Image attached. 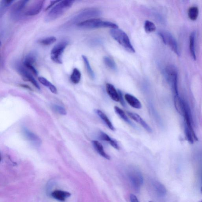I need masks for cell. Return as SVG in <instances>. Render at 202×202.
Returning a JSON list of instances; mask_svg holds the SVG:
<instances>
[{
	"instance_id": "cell-1",
	"label": "cell",
	"mask_w": 202,
	"mask_h": 202,
	"mask_svg": "<svg viewBox=\"0 0 202 202\" xmlns=\"http://www.w3.org/2000/svg\"><path fill=\"white\" fill-rule=\"evenodd\" d=\"M74 1L65 0L59 1L54 6L45 17V21L49 22L57 19L63 15L68 9L72 7Z\"/></svg>"
},
{
	"instance_id": "cell-2",
	"label": "cell",
	"mask_w": 202,
	"mask_h": 202,
	"mask_svg": "<svg viewBox=\"0 0 202 202\" xmlns=\"http://www.w3.org/2000/svg\"><path fill=\"white\" fill-rule=\"evenodd\" d=\"M110 33L113 39L127 51L131 53L135 52V50L132 45L128 36L125 32L118 28L112 29Z\"/></svg>"
},
{
	"instance_id": "cell-3",
	"label": "cell",
	"mask_w": 202,
	"mask_h": 202,
	"mask_svg": "<svg viewBox=\"0 0 202 202\" xmlns=\"http://www.w3.org/2000/svg\"><path fill=\"white\" fill-rule=\"evenodd\" d=\"M76 26L78 27L84 29H97L100 28H109L111 29L118 28V26L116 24L95 18L80 22L77 24Z\"/></svg>"
},
{
	"instance_id": "cell-4",
	"label": "cell",
	"mask_w": 202,
	"mask_h": 202,
	"mask_svg": "<svg viewBox=\"0 0 202 202\" xmlns=\"http://www.w3.org/2000/svg\"><path fill=\"white\" fill-rule=\"evenodd\" d=\"M165 73L166 77L171 84L175 95H179L178 90V73L176 67L173 65L167 66L165 69Z\"/></svg>"
},
{
	"instance_id": "cell-5",
	"label": "cell",
	"mask_w": 202,
	"mask_h": 202,
	"mask_svg": "<svg viewBox=\"0 0 202 202\" xmlns=\"http://www.w3.org/2000/svg\"><path fill=\"white\" fill-rule=\"evenodd\" d=\"M68 44L67 41H63L54 46L51 52V60L58 64H62L63 54Z\"/></svg>"
},
{
	"instance_id": "cell-6",
	"label": "cell",
	"mask_w": 202,
	"mask_h": 202,
	"mask_svg": "<svg viewBox=\"0 0 202 202\" xmlns=\"http://www.w3.org/2000/svg\"><path fill=\"white\" fill-rule=\"evenodd\" d=\"M29 1L23 0L18 1L12 7L11 10V16L12 19L15 21H19L24 14L25 8L27 6Z\"/></svg>"
},
{
	"instance_id": "cell-7",
	"label": "cell",
	"mask_w": 202,
	"mask_h": 202,
	"mask_svg": "<svg viewBox=\"0 0 202 202\" xmlns=\"http://www.w3.org/2000/svg\"><path fill=\"white\" fill-rule=\"evenodd\" d=\"M158 34L162 38L163 43L167 45L170 47L171 49L178 56H180V52L179 47L176 40L173 36L168 32L166 31H160Z\"/></svg>"
},
{
	"instance_id": "cell-8",
	"label": "cell",
	"mask_w": 202,
	"mask_h": 202,
	"mask_svg": "<svg viewBox=\"0 0 202 202\" xmlns=\"http://www.w3.org/2000/svg\"><path fill=\"white\" fill-rule=\"evenodd\" d=\"M101 12L99 10L95 8H88L84 9L77 15L75 16L73 20L74 21L75 23L76 22L81 21L83 22L86 20L92 19V18L101 15Z\"/></svg>"
},
{
	"instance_id": "cell-9",
	"label": "cell",
	"mask_w": 202,
	"mask_h": 202,
	"mask_svg": "<svg viewBox=\"0 0 202 202\" xmlns=\"http://www.w3.org/2000/svg\"><path fill=\"white\" fill-rule=\"evenodd\" d=\"M128 177L135 191L139 192L143 183V179L139 171L136 170H131L128 173Z\"/></svg>"
},
{
	"instance_id": "cell-10",
	"label": "cell",
	"mask_w": 202,
	"mask_h": 202,
	"mask_svg": "<svg viewBox=\"0 0 202 202\" xmlns=\"http://www.w3.org/2000/svg\"><path fill=\"white\" fill-rule=\"evenodd\" d=\"M24 67V66L22 65L20 63H16L15 65L16 70L21 76L23 77L24 79L31 82L38 89L40 90V87L37 82Z\"/></svg>"
},
{
	"instance_id": "cell-11",
	"label": "cell",
	"mask_w": 202,
	"mask_h": 202,
	"mask_svg": "<svg viewBox=\"0 0 202 202\" xmlns=\"http://www.w3.org/2000/svg\"><path fill=\"white\" fill-rule=\"evenodd\" d=\"M44 2L42 0L34 1L25 10L24 15L28 16L37 15L41 11Z\"/></svg>"
},
{
	"instance_id": "cell-12",
	"label": "cell",
	"mask_w": 202,
	"mask_h": 202,
	"mask_svg": "<svg viewBox=\"0 0 202 202\" xmlns=\"http://www.w3.org/2000/svg\"><path fill=\"white\" fill-rule=\"evenodd\" d=\"M174 104L176 109L178 113L183 116L188 105L180 97L179 95H175L174 98Z\"/></svg>"
},
{
	"instance_id": "cell-13",
	"label": "cell",
	"mask_w": 202,
	"mask_h": 202,
	"mask_svg": "<svg viewBox=\"0 0 202 202\" xmlns=\"http://www.w3.org/2000/svg\"><path fill=\"white\" fill-rule=\"evenodd\" d=\"M127 114L132 119L138 123L139 124L142 126V127L144 128L145 130L147 131L148 132L150 133L152 132V130L151 128L142 119L139 115L136 114V113H132V112H128Z\"/></svg>"
},
{
	"instance_id": "cell-14",
	"label": "cell",
	"mask_w": 202,
	"mask_h": 202,
	"mask_svg": "<svg viewBox=\"0 0 202 202\" xmlns=\"http://www.w3.org/2000/svg\"><path fill=\"white\" fill-rule=\"evenodd\" d=\"M71 195L70 193L60 190H56L51 193V196L53 198L61 202L65 201L66 199L69 197Z\"/></svg>"
},
{
	"instance_id": "cell-15",
	"label": "cell",
	"mask_w": 202,
	"mask_h": 202,
	"mask_svg": "<svg viewBox=\"0 0 202 202\" xmlns=\"http://www.w3.org/2000/svg\"><path fill=\"white\" fill-rule=\"evenodd\" d=\"M23 133L24 135L28 140L31 141L34 144L38 145L41 143V140L40 138L26 128L23 129Z\"/></svg>"
},
{
	"instance_id": "cell-16",
	"label": "cell",
	"mask_w": 202,
	"mask_h": 202,
	"mask_svg": "<svg viewBox=\"0 0 202 202\" xmlns=\"http://www.w3.org/2000/svg\"><path fill=\"white\" fill-rule=\"evenodd\" d=\"M125 98L128 104L135 109H140L142 108L140 101L135 96L128 94L125 95Z\"/></svg>"
},
{
	"instance_id": "cell-17",
	"label": "cell",
	"mask_w": 202,
	"mask_h": 202,
	"mask_svg": "<svg viewBox=\"0 0 202 202\" xmlns=\"http://www.w3.org/2000/svg\"><path fill=\"white\" fill-rule=\"evenodd\" d=\"M106 90L108 95L114 101H119V97L118 91L116 90L114 86L110 84H107Z\"/></svg>"
},
{
	"instance_id": "cell-18",
	"label": "cell",
	"mask_w": 202,
	"mask_h": 202,
	"mask_svg": "<svg viewBox=\"0 0 202 202\" xmlns=\"http://www.w3.org/2000/svg\"><path fill=\"white\" fill-rule=\"evenodd\" d=\"M92 142L94 148L101 156L108 160H110V156L104 151V147L100 142L97 141H93Z\"/></svg>"
},
{
	"instance_id": "cell-19",
	"label": "cell",
	"mask_w": 202,
	"mask_h": 202,
	"mask_svg": "<svg viewBox=\"0 0 202 202\" xmlns=\"http://www.w3.org/2000/svg\"><path fill=\"white\" fill-rule=\"evenodd\" d=\"M36 55L34 53H31L25 56L24 59L23 65L26 68L31 66H34V64L36 62Z\"/></svg>"
},
{
	"instance_id": "cell-20",
	"label": "cell",
	"mask_w": 202,
	"mask_h": 202,
	"mask_svg": "<svg viewBox=\"0 0 202 202\" xmlns=\"http://www.w3.org/2000/svg\"><path fill=\"white\" fill-rule=\"evenodd\" d=\"M95 112L111 130L113 131H115V128L113 126V124L105 113H103L102 111L99 109H96Z\"/></svg>"
},
{
	"instance_id": "cell-21",
	"label": "cell",
	"mask_w": 202,
	"mask_h": 202,
	"mask_svg": "<svg viewBox=\"0 0 202 202\" xmlns=\"http://www.w3.org/2000/svg\"><path fill=\"white\" fill-rule=\"evenodd\" d=\"M38 79L41 84L48 88L52 93L55 94L57 93V90L56 87L45 78L43 77H39Z\"/></svg>"
},
{
	"instance_id": "cell-22",
	"label": "cell",
	"mask_w": 202,
	"mask_h": 202,
	"mask_svg": "<svg viewBox=\"0 0 202 202\" xmlns=\"http://www.w3.org/2000/svg\"><path fill=\"white\" fill-rule=\"evenodd\" d=\"M100 138L102 140L107 141V142H109L110 144L115 149H117V150H119V146L117 141L112 139L108 134L103 132H101L100 133Z\"/></svg>"
},
{
	"instance_id": "cell-23",
	"label": "cell",
	"mask_w": 202,
	"mask_h": 202,
	"mask_svg": "<svg viewBox=\"0 0 202 202\" xmlns=\"http://www.w3.org/2000/svg\"><path fill=\"white\" fill-rule=\"evenodd\" d=\"M154 190L159 196H164L166 193V190L164 186L159 182L155 181L153 183Z\"/></svg>"
},
{
	"instance_id": "cell-24",
	"label": "cell",
	"mask_w": 202,
	"mask_h": 202,
	"mask_svg": "<svg viewBox=\"0 0 202 202\" xmlns=\"http://www.w3.org/2000/svg\"><path fill=\"white\" fill-rule=\"evenodd\" d=\"M195 33L193 32L190 36V48L191 56L194 60H196V55L195 49Z\"/></svg>"
},
{
	"instance_id": "cell-25",
	"label": "cell",
	"mask_w": 202,
	"mask_h": 202,
	"mask_svg": "<svg viewBox=\"0 0 202 202\" xmlns=\"http://www.w3.org/2000/svg\"><path fill=\"white\" fill-rule=\"evenodd\" d=\"M82 58L83 61H84V64L85 65V67L86 69L88 76H89L92 79V80H94L95 76L94 72L91 67L88 58H87V56L84 55L82 56Z\"/></svg>"
},
{
	"instance_id": "cell-26",
	"label": "cell",
	"mask_w": 202,
	"mask_h": 202,
	"mask_svg": "<svg viewBox=\"0 0 202 202\" xmlns=\"http://www.w3.org/2000/svg\"><path fill=\"white\" fill-rule=\"evenodd\" d=\"M81 73L77 68H74L70 76V80L73 83L77 84L80 82L81 79Z\"/></svg>"
},
{
	"instance_id": "cell-27",
	"label": "cell",
	"mask_w": 202,
	"mask_h": 202,
	"mask_svg": "<svg viewBox=\"0 0 202 202\" xmlns=\"http://www.w3.org/2000/svg\"><path fill=\"white\" fill-rule=\"evenodd\" d=\"M114 109L115 113H117V114L118 115L122 120H123L124 121H125V122L128 123V124L132 125V123L131 122L130 119L128 118L127 116L126 115L125 112H124V111H123L122 109H121V108H119L118 107L115 106Z\"/></svg>"
},
{
	"instance_id": "cell-28",
	"label": "cell",
	"mask_w": 202,
	"mask_h": 202,
	"mask_svg": "<svg viewBox=\"0 0 202 202\" xmlns=\"http://www.w3.org/2000/svg\"><path fill=\"white\" fill-rule=\"evenodd\" d=\"M104 64L108 68L113 70H117V67L116 63L111 58L108 57V56H105L104 58Z\"/></svg>"
},
{
	"instance_id": "cell-29",
	"label": "cell",
	"mask_w": 202,
	"mask_h": 202,
	"mask_svg": "<svg viewBox=\"0 0 202 202\" xmlns=\"http://www.w3.org/2000/svg\"><path fill=\"white\" fill-rule=\"evenodd\" d=\"M199 15V9L196 6H193L189 9L188 11V16L191 20H196Z\"/></svg>"
},
{
	"instance_id": "cell-30",
	"label": "cell",
	"mask_w": 202,
	"mask_h": 202,
	"mask_svg": "<svg viewBox=\"0 0 202 202\" xmlns=\"http://www.w3.org/2000/svg\"><path fill=\"white\" fill-rule=\"evenodd\" d=\"M144 29L145 31L147 33H150L155 31L156 30V27L155 25L153 22L150 21L146 20L145 21L144 24Z\"/></svg>"
},
{
	"instance_id": "cell-31",
	"label": "cell",
	"mask_w": 202,
	"mask_h": 202,
	"mask_svg": "<svg viewBox=\"0 0 202 202\" xmlns=\"http://www.w3.org/2000/svg\"><path fill=\"white\" fill-rule=\"evenodd\" d=\"M56 38L55 36H50L43 38L38 41L40 44L44 46H49L56 41Z\"/></svg>"
},
{
	"instance_id": "cell-32",
	"label": "cell",
	"mask_w": 202,
	"mask_h": 202,
	"mask_svg": "<svg viewBox=\"0 0 202 202\" xmlns=\"http://www.w3.org/2000/svg\"><path fill=\"white\" fill-rule=\"evenodd\" d=\"M14 2V1H12V0H3V1H1V15H2V13L4 12L5 10H6V9H7Z\"/></svg>"
},
{
	"instance_id": "cell-33",
	"label": "cell",
	"mask_w": 202,
	"mask_h": 202,
	"mask_svg": "<svg viewBox=\"0 0 202 202\" xmlns=\"http://www.w3.org/2000/svg\"><path fill=\"white\" fill-rule=\"evenodd\" d=\"M53 109L55 111L57 112L59 114L63 115H65L67 114V112L65 108H63V107L60 106V105H54L53 106Z\"/></svg>"
},
{
	"instance_id": "cell-34",
	"label": "cell",
	"mask_w": 202,
	"mask_h": 202,
	"mask_svg": "<svg viewBox=\"0 0 202 202\" xmlns=\"http://www.w3.org/2000/svg\"><path fill=\"white\" fill-rule=\"evenodd\" d=\"M118 91L119 94V101L123 106L125 107L126 106V104H125V100H124L123 98L122 92L119 90Z\"/></svg>"
},
{
	"instance_id": "cell-35",
	"label": "cell",
	"mask_w": 202,
	"mask_h": 202,
	"mask_svg": "<svg viewBox=\"0 0 202 202\" xmlns=\"http://www.w3.org/2000/svg\"><path fill=\"white\" fill-rule=\"evenodd\" d=\"M60 1H51V3H50V5H49V6H47V8H46V10H48V9H50V8L52 7V6H53V5L54 6H55V5H56V4L58 3V2H59Z\"/></svg>"
},
{
	"instance_id": "cell-36",
	"label": "cell",
	"mask_w": 202,
	"mask_h": 202,
	"mask_svg": "<svg viewBox=\"0 0 202 202\" xmlns=\"http://www.w3.org/2000/svg\"><path fill=\"white\" fill-rule=\"evenodd\" d=\"M130 201L131 202H139L138 199H137V197L133 194L130 195Z\"/></svg>"
},
{
	"instance_id": "cell-37",
	"label": "cell",
	"mask_w": 202,
	"mask_h": 202,
	"mask_svg": "<svg viewBox=\"0 0 202 202\" xmlns=\"http://www.w3.org/2000/svg\"><path fill=\"white\" fill-rule=\"evenodd\" d=\"M22 86L23 87L27 88L28 89H31V88L29 87L28 86L25 85V84L22 85Z\"/></svg>"
},
{
	"instance_id": "cell-38",
	"label": "cell",
	"mask_w": 202,
	"mask_h": 202,
	"mask_svg": "<svg viewBox=\"0 0 202 202\" xmlns=\"http://www.w3.org/2000/svg\"><path fill=\"white\" fill-rule=\"evenodd\" d=\"M200 191H201V193L202 194V186L201 188V190H200Z\"/></svg>"
},
{
	"instance_id": "cell-39",
	"label": "cell",
	"mask_w": 202,
	"mask_h": 202,
	"mask_svg": "<svg viewBox=\"0 0 202 202\" xmlns=\"http://www.w3.org/2000/svg\"><path fill=\"white\" fill-rule=\"evenodd\" d=\"M202 202V200H200V202Z\"/></svg>"
},
{
	"instance_id": "cell-40",
	"label": "cell",
	"mask_w": 202,
	"mask_h": 202,
	"mask_svg": "<svg viewBox=\"0 0 202 202\" xmlns=\"http://www.w3.org/2000/svg\"></svg>"
}]
</instances>
